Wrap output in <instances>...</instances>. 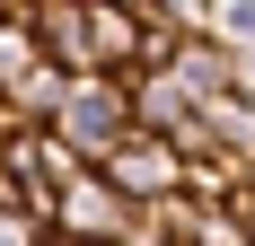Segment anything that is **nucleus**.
Instances as JSON below:
<instances>
[{"mask_svg":"<svg viewBox=\"0 0 255 246\" xmlns=\"http://www.w3.org/2000/svg\"><path fill=\"white\" fill-rule=\"evenodd\" d=\"M53 132L88 158V167H106L115 149L141 132L132 123V79H115V71H79L71 88H62V115H53Z\"/></svg>","mask_w":255,"mask_h":246,"instance_id":"f257e3e1","label":"nucleus"},{"mask_svg":"<svg viewBox=\"0 0 255 246\" xmlns=\"http://www.w3.org/2000/svg\"><path fill=\"white\" fill-rule=\"evenodd\" d=\"M132 211H141V202H132L106 167H88V176H71V185L53 194V211H44V220H53V238H106V246H124Z\"/></svg>","mask_w":255,"mask_h":246,"instance_id":"f03ea898","label":"nucleus"},{"mask_svg":"<svg viewBox=\"0 0 255 246\" xmlns=\"http://www.w3.org/2000/svg\"><path fill=\"white\" fill-rule=\"evenodd\" d=\"M106 176H115L132 202H167V194H185V149L167 141V132H132V141L106 158Z\"/></svg>","mask_w":255,"mask_h":246,"instance_id":"7ed1b4c3","label":"nucleus"},{"mask_svg":"<svg viewBox=\"0 0 255 246\" xmlns=\"http://www.w3.org/2000/svg\"><path fill=\"white\" fill-rule=\"evenodd\" d=\"M26 26H35V53L62 62V71H97V44H88V0H26Z\"/></svg>","mask_w":255,"mask_h":246,"instance_id":"20e7f679","label":"nucleus"},{"mask_svg":"<svg viewBox=\"0 0 255 246\" xmlns=\"http://www.w3.org/2000/svg\"><path fill=\"white\" fill-rule=\"evenodd\" d=\"M62 88H71L62 62H26V71L9 79V97H0V132H44V123L62 115Z\"/></svg>","mask_w":255,"mask_h":246,"instance_id":"39448f33","label":"nucleus"},{"mask_svg":"<svg viewBox=\"0 0 255 246\" xmlns=\"http://www.w3.org/2000/svg\"><path fill=\"white\" fill-rule=\"evenodd\" d=\"M194 115H203V97L185 88V71H176V62H167V71H141V79H132V123H141V132H167V141H176Z\"/></svg>","mask_w":255,"mask_h":246,"instance_id":"423d86ee","label":"nucleus"},{"mask_svg":"<svg viewBox=\"0 0 255 246\" xmlns=\"http://www.w3.org/2000/svg\"><path fill=\"white\" fill-rule=\"evenodd\" d=\"M176 71H185V88L211 106V97L238 88V44H220V35H185V44H176Z\"/></svg>","mask_w":255,"mask_h":246,"instance_id":"0eeeda50","label":"nucleus"},{"mask_svg":"<svg viewBox=\"0 0 255 246\" xmlns=\"http://www.w3.org/2000/svg\"><path fill=\"white\" fill-rule=\"evenodd\" d=\"M203 35H220V44L255 53V0H203Z\"/></svg>","mask_w":255,"mask_h":246,"instance_id":"6e6552de","label":"nucleus"},{"mask_svg":"<svg viewBox=\"0 0 255 246\" xmlns=\"http://www.w3.org/2000/svg\"><path fill=\"white\" fill-rule=\"evenodd\" d=\"M0 246H53V220L26 211V202H9V211H0Z\"/></svg>","mask_w":255,"mask_h":246,"instance_id":"1a4fd4ad","label":"nucleus"},{"mask_svg":"<svg viewBox=\"0 0 255 246\" xmlns=\"http://www.w3.org/2000/svg\"><path fill=\"white\" fill-rule=\"evenodd\" d=\"M124 9H150V0H124Z\"/></svg>","mask_w":255,"mask_h":246,"instance_id":"9d476101","label":"nucleus"}]
</instances>
